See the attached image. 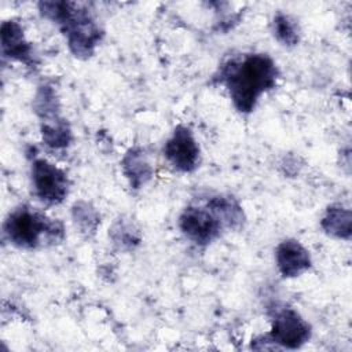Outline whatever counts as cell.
<instances>
[{
    "label": "cell",
    "mask_w": 352,
    "mask_h": 352,
    "mask_svg": "<svg viewBox=\"0 0 352 352\" xmlns=\"http://www.w3.org/2000/svg\"><path fill=\"white\" fill-rule=\"evenodd\" d=\"M4 232L15 246L23 249H34L44 241L55 242L63 236L59 223L29 208L15 209L4 223Z\"/></svg>",
    "instance_id": "obj_3"
},
{
    "label": "cell",
    "mask_w": 352,
    "mask_h": 352,
    "mask_svg": "<svg viewBox=\"0 0 352 352\" xmlns=\"http://www.w3.org/2000/svg\"><path fill=\"white\" fill-rule=\"evenodd\" d=\"M40 11L60 28L76 56L92 55L102 32L87 8L72 1H43Z\"/></svg>",
    "instance_id": "obj_2"
},
{
    "label": "cell",
    "mask_w": 352,
    "mask_h": 352,
    "mask_svg": "<svg viewBox=\"0 0 352 352\" xmlns=\"http://www.w3.org/2000/svg\"><path fill=\"white\" fill-rule=\"evenodd\" d=\"M274 33L283 45L293 47L298 43L297 28L287 15L278 14L274 18Z\"/></svg>",
    "instance_id": "obj_14"
},
{
    "label": "cell",
    "mask_w": 352,
    "mask_h": 352,
    "mask_svg": "<svg viewBox=\"0 0 352 352\" xmlns=\"http://www.w3.org/2000/svg\"><path fill=\"white\" fill-rule=\"evenodd\" d=\"M122 168H124L126 177L131 180V184L135 188H139L151 176L150 165L142 155V151H138V150H131L125 155V158L122 161Z\"/></svg>",
    "instance_id": "obj_12"
},
{
    "label": "cell",
    "mask_w": 352,
    "mask_h": 352,
    "mask_svg": "<svg viewBox=\"0 0 352 352\" xmlns=\"http://www.w3.org/2000/svg\"><path fill=\"white\" fill-rule=\"evenodd\" d=\"M311 337L309 324L292 308L279 311L272 322L270 341L283 348L296 349L305 344Z\"/></svg>",
    "instance_id": "obj_5"
},
{
    "label": "cell",
    "mask_w": 352,
    "mask_h": 352,
    "mask_svg": "<svg viewBox=\"0 0 352 352\" xmlns=\"http://www.w3.org/2000/svg\"><path fill=\"white\" fill-rule=\"evenodd\" d=\"M41 133H43L44 142L54 148L66 147L72 139L69 126L66 125V122H63V120L58 117L52 120H44V124L41 126Z\"/></svg>",
    "instance_id": "obj_13"
},
{
    "label": "cell",
    "mask_w": 352,
    "mask_h": 352,
    "mask_svg": "<svg viewBox=\"0 0 352 352\" xmlns=\"http://www.w3.org/2000/svg\"><path fill=\"white\" fill-rule=\"evenodd\" d=\"M32 182L36 195L48 205L60 204L69 191L66 173L43 158L32 164Z\"/></svg>",
    "instance_id": "obj_4"
},
{
    "label": "cell",
    "mask_w": 352,
    "mask_h": 352,
    "mask_svg": "<svg viewBox=\"0 0 352 352\" xmlns=\"http://www.w3.org/2000/svg\"><path fill=\"white\" fill-rule=\"evenodd\" d=\"M1 48L8 58L29 63L32 58V47L25 40L23 30L15 21H6L1 25Z\"/></svg>",
    "instance_id": "obj_9"
},
{
    "label": "cell",
    "mask_w": 352,
    "mask_h": 352,
    "mask_svg": "<svg viewBox=\"0 0 352 352\" xmlns=\"http://www.w3.org/2000/svg\"><path fill=\"white\" fill-rule=\"evenodd\" d=\"M182 232L195 243L212 242L221 230L220 220L208 209L190 206L183 210L179 219Z\"/></svg>",
    "instance_id": "obj_6"
},
{
    "label": "cell",
    "mask_w": 352,
    "mask_h": 352,
    "mask_svg": "<svg viewBox=\"0 0 352 352\" xmlns=\"http://www.w3.org/2000/svg\"><path fill=\"white\" fill-rule=\"evenodd\" d=\"M276 78V65L265 54L228 60L220 70V82L227 87L234 106L241 113H250L258 98L275 87Z\"/></svg>",
    "instance_id": "obj_1"
},
{
    "label": "cell",
    "mask_w": 352,
    "mask_h": 352,
    "mask_svg": "<svg viewBox=\"0 0 352 352\" xmlns=\"http://www.w3.org/2000/svg\"><path fill=\"white\" fill-rule=\"evenodd\" d=\"M209 210L220 220L221 226L236 227L243 220V213L241 206L231 198L216 197L208 202Z\"/></svg>",
    "instance_id": "obj_11"
},
{
    "label": "cell",
    "mask_w": 352,
    "mask_h": 352,
    "mask_svg": "<svg viewBox=\"0 0 352 352\" xmlns=\"http://www.w3.org/2000/svg\"><path fill=\"white\" fill-rule=\"evenodd\" d=\"M351 210L346 208H342L341 205L330 206L323 219H322V228L333 236L341 238V239H349L351 238Z\"/></svg>",
    "instance_id": "obj_10"
},
{
    "label": "cell",
    "mask_w": 352,
    "mask_h": 352,
    "mask_svg": "<svg viewBox=\"0 0 352 352\" xmlns=\"http://www.w3.org/2000/svg\"><path fill=\"white\" fill-rule=\"evenodd\" d=\"M166 160L182 172H191L199 161V147L191 131L179 125L164 146Z\"/></svg>",
    "instance_id": "obj_7"
},
{
    "label": "cell",
    "mask_w": 352,
    "mask_h": 352,
    "mask_svg": "<svg viewBox=\"0 0 352 352\" xmlns=\"http://www.w3.org/2000/svg\"><path fill=\"white\" fill-rule=\"evenodd\" d=\"M275 261L279 272L285 278H294L304 274L311 267L308 250L294 239L283 241L275 252Z\"/></svg>",
    "instance_id": "obj_8"
}]
</instances>
